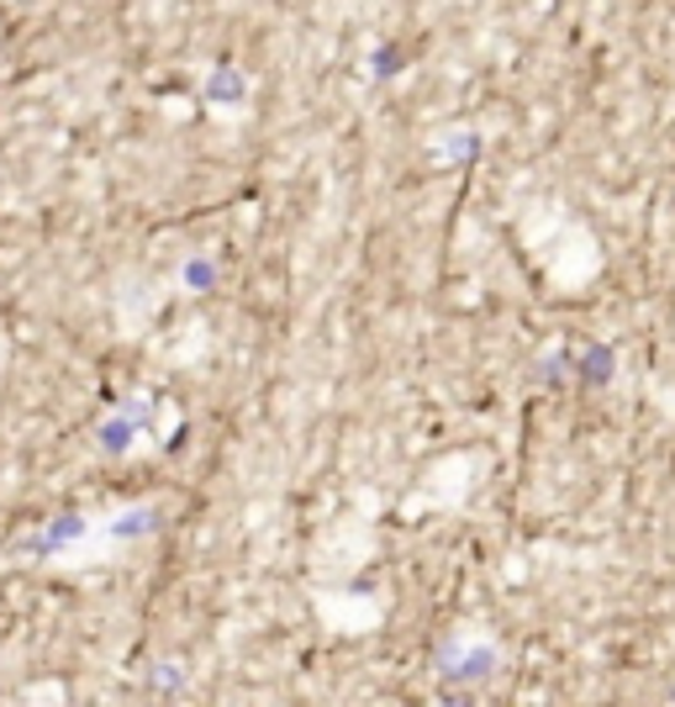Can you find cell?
Segmentation results:
<instances>
[{"instance_id": "cell-1", "label": "cell", "mask_w": 675, "mask_h": 707, "mask_svg": "<svg viewBox=\"0 0 675 707\" xmlns=\"http://www.w3.org/2000/svg\"><path fill=\"white\" fill-rule=\"evenodd\" d=\"M497 665H501V649L491 639H449V645H439L443 681H491Z\"/></svg>"}, {"instance_id": "cell-2", "label": "cell", "mask_w": 675, "mask_h": 707, "mask_svg": "<svg viewBox=\"0 0 675 707\" xmlns=\"http://www.w3.org/2000/svg\"><path fill=\"white\" fill-rule=\"evenodd\" d=\"M148 417H153V407L148 402H121V413H112L101 428H95V449L101 454H127L132 449V439H138V428H148Z\"/></svg>"}, {"instance_id": "cell-3", "label": "cell", "mask_w": 675, "mask_h": 707, "mask_svg": "<svg viewBox=\"0 0 675 707\" xmlns=\"http://www.w3.org/2000/svg\"><path fill=\"white\" fill-rule=\"evenodd\" d=\"M206 101H211V106H243V101H248V74L233 69V63H217V69L206 74Z\"/></svg>"}, {"instance_id": "cell-4", "label": "cell", "mask_w": 675, "mask_h": 707, "mask_svg": "<svg viewBox=\"0 0 675 707\" xmlns=\"http://www.w3.org/2000/svg\"><path fill=\"white\" fill-rule=\"evenodd\" d=\"M74 538H85V518H80V512H59L48 529L32 538L27 549H32V555H59L63 544H74Z\"/></svg>"}, {"instance_id": "cell-5", "label": "cell", "mask_w": 675, "mask_h": 707, "mask_svg": "<svg viewBox=\"0 0 675 707\" xmlns=\"http://www.w3.org/2000/svg\"><path fill=\"white\" fill-rule=\"evenodd\" d=\"M613 375H617V354L607 349V344H586V349L575 354V381L581 385L596 391V385H607Z\"/></svg>"}, {"instance_id": "cell-6", "label": "cell", "mask_w": 675, "mask_h": 707, "mask_svg": "<svg viewBox=\"0 0 675 707\" xmlns=\"http://www.w3.org/2000/svg\"><path fill=\"white\" fill-rule=\"evenodd\" d=\"M475 153H480V132H470V127H454L449 138L439 143V159L443 164H470Z\"/></svg>"}, {"instance_id": "cell-7", "label": "cell", "mask_w": 675, "mask_h": 707, "mask_svg": "<svg viewBox=\"0 0 675 707\" xmlns=\"http://www.w3.org/2000/svg\"><path fill=\"white\" fill-rule=\"evenodd\" d=\"M159 523H164V518H159L153 507H132V512H121L117 523H112V533H117V538H148V533H159Z\"/></svg>"}, {"instance_id": "cell-8", "label": "cell", "mask_w": 675, "mask_h": 707, "mask_svg": "<svg viewBox=\"0 0 675 707\" xmlns=\"http://www.w3.org/2000/svg\"><path fill=\"white\" fill-rule=\"evenodd\" d=\"M401 69H407V48H396V43H385V48L370 54V74H375V80H396Z\"/></svg>"}, {"instance_id": "cell-9", "label": "cell", "mask_w": 675, "mask_h": 707, "mask_svg": "<svg viewBox=\"0 0 675 707\" xmlns=\"http://www.w3.org/2000/svg\"><path fill=\"white\" fill-rule=\"evenodd\" d=\"M148 681H153V692H159V697H175L179 686H185V665H175V660H159V665L148 671Z\"/></svg>"}, {"instance_id": "cell-10", "label": "cell", "mask_w": 675, "mask_h": 707, "mask_svg": "<svg viewBox=\"0 0 675 707\" xmlns=\"http://www.w3.org/2000/svg\"><path fill=\"white\" fill-rule=\"evenodd\" d=\"M179 275H185V286H190V291H211V286H217V265H211L206 254H190Z\"/></svg>"}, {"instance_id": "cell-11", "label": "cell", "mask_w": 675, "mask_h": 707, "mask_svg": "<svg viewBox=\"0 0 675 707\" xmlns=\"http://www.w3.org/2000/svg\"><path fill=\"white\" fill-rule=\"evenodd\" d=\"M671 697H675V686H671Z\"/></svg>"}]
</instances>
